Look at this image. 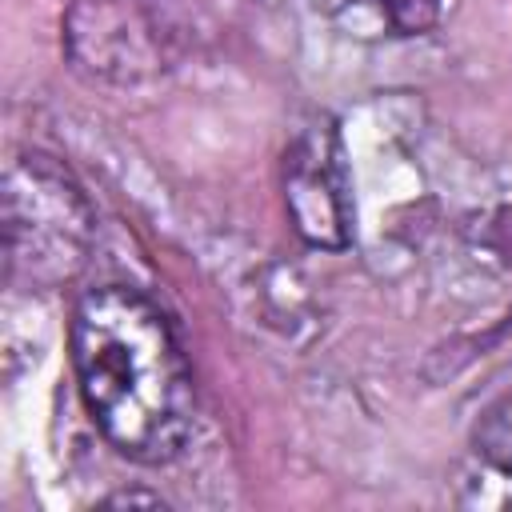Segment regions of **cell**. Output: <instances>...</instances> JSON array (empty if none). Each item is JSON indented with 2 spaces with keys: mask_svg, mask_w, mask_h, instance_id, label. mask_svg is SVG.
Here are the masks:
<instances>
[{
  "mask_svg": "<svg viewBox=\"0 0 512 512\" xmlns=\"http://www.w3.org/2000/svg\"><path fill=\"white\" fill-rule=\"evenodd\" d=\"M72 368L92 424L136 464H168L196 424V388L168 316L128 284L80 296Z\"/></svg>",
  "mask_w": 512,
  "mask_h": 512,
  "instance_id": "1",
  "label": "cell"
},
{
  "mask_svg": "<svg viewBox=\"0 0 512 512\" xmlns=\"http://www.w3.org/2000/svg\"><path fill=\"white\" fill-rule=\"evenodd\" d=\"M8 268L28 284L72 280L92 248V208L48 156H20L4 180Z\"/></svg>",
  "mask_w": 512,
  "mask_h": 512,
  "instance_id": "2",
  "label": "cell"
},
{
  "mask_svg": "<svg viewBox=\"0 0 512 512\" xmlns=\"http://www.w3.org/2000/svg\"><path fill=\"white\" fill-rule=\"evenodd\" d=\"M380 8L400 32H424L440 16V0H380Z\"/></svg>",
  "mask_w": 512,
  "mask_h": 512,
  "instance_id": "5",
  "label": "cell"
},
{
  "mask_svg": "<svg viewBox=\"0 0 512 512\" xmlns=\"http://www.w3.org/2000/svg\"><path fill=\"white\" fill-rule=\"evenodd\" d=\"M480 460H488L496 472L512 476V392H504L476 424L472 432Z\"/></svg>",
  "mask_w": 512,
  "mask_h": 512,
  "instance_id": "4",
  "label": "cell"
},
{
  "mask_svg": "<svg viewBox=\"0 0 512 512\" xmlns=\"http://www.w3.org/2000/svg\"><path fill=\"white\" fill-rule=\"evenodd\" d=\"M284 200L296 232L316 248H348L352 184L340 136L328 120L308 124L284 156Z\"/></svg>",
  "mask_w": 512,
  "mask_h": 512,
  "instance_id": "3",
  "label": "cell"
}]
</instances>
